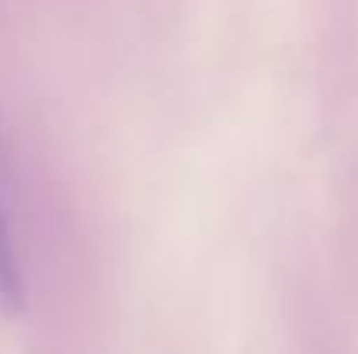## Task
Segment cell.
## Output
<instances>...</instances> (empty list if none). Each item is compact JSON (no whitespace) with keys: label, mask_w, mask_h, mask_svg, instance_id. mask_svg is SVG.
Masks as SVG:
<instances>
[{"label":"cell","mask_w":358,"mask_h":354,"mask_svg":"<svg viewBox=\"0 0 358 354\" xmlns=\"http://www.w3.org/2000/svg\"><path fill=\"white\" fill-rule=\"evenodd\" d=\"M24 302V285H21V271L14 260V246H10V233L0 212V306L3 309H21Z\"/></svg>","instance_id":"6da1fadb"}]
</instances>
